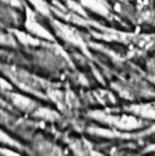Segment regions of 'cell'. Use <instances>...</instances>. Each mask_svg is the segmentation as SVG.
<instances>
[{
    "mask_svg": "<svg viewBox=\"0 0 155 156\" xmlns=\"http://www.w3.org/2000/svg\"><path fill=\"white\" fill-rule=\"evenodd\" d=\"M0 44L6 45V46H13L15 45V41L11 36L5 34L3 32H0Z\"/></svg>",
    "mask_w": 155,
    "mask_h": 156,
    "instance_id": "6da1fadb",
    "label": "cell"
},
{
    "mask_svg": "<svg viewBox=\"0 0 155 156\" xmlns=\"http://www.w3.org/2000/svg\"><path fill=\"white\" fill-rule=\"evenodd\" d=\"M0 89H10V86L8 84H6V82H5L2 79H0Z\"/></svg>",
    "mask_w": 155,
    "mask_h": 156,
    "instance_id": "7a4b0ae2",
    "label": "cell"
},
{
    "mask_svg": "<svg viewBox=\"0 0 155 156\" xmlns=\"http://www.w3.org/2000/svg\"><path fill=\"white\" fill-rule=\"evenodd\" d=\"M0 1L5 2V3H8V4H14L16 2V0H0Z\"/></svg>",
    "mask_w": 155,
    "mask_h": 156,
    "instance_id": "3957f363",
    "label": "cell"
}]
</instances>
